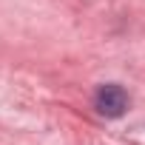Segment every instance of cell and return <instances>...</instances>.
Returning <instances> with one entry per match:
<instances>
[{
	"instance_id": "obj_1",
	"label": "cell",
	"mask_w": 145,
	"mask_h": 145,
	"mask_svg": "<svg viewBox=\"0 0 145 145\" xmlns=\"http://www.w3.org/2000/svg\"><path fill=\"white\" fill-rule=\"evenodd\" d=\"M128 108V94L120 86H103L97 91V111L103 117H120Z\"/></svg>"
}]
</instances>
